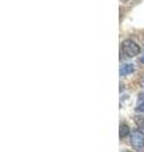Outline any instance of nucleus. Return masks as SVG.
Segmentation results:
<instances>
[{
  "label": "nucleus",
  "instance_id": "7",
  "mask_svg": "<svg viewBox=\"0 0 144 152\" xmlns=\"http://www.w3.org/2000/svg\"><path fill=\"white\" fill-rule=\"evenodd\" d=\"M140 62H142V64H144V56H142V57H140Z\"/></svg>",
  "mask_w": 144,
  "mask_h": 152
},
{
  "label": "nucleus",
  "instance_id": "4",
  "mask_svg": "<svg viewBox=\"0 0 144 152\" xmlns=\"http://www.w3.org/2000/svg\"><path fill=\"white\" fill-rule=\"evenodd\" d=\"M135 110L139 113H144V93H142L139 95V99H138V105L135 108Z\"/></svg>",
  "mask_w": 144,
  "mask_h": 152
},
{
  "label": "nucleus",
  "instance_id": "2",
  "mask_svg": "<svg viewBox=\"0 0 144 152\" xmlns=\"http://www.w3.org/2000/svg\"><path fill=\"white\" fill-rule=\"evenodd\" d=\"M132 145L135 148H143L144 147V133L140 131H135L132 134Z\"/></svg>",
  "mask_w": 144,
  "mask_h": 152
},
{
  "label": "nucleus",
  "instance_id": "3",
  "mask_svg": "<svg viewBox=\"0 0 144 152\" xmlns=\"http://www.w3.org/2000/svg\"><path fill=\"white\" fill-rule=\"evenodd\" d=\"M134 70H135L134 65H132V64H125V65H123L121 67H120L119 74H120V76H127V75H130L132 72H134Z\"/></svg>",
  "mask_w": 144,
  "mask_h": 152
},
{
  "label": "nucleus",
  "instance_id": "6",
  "mask_svg": "<svg viewBox=\"0 0 144 152\" xmlns=\"http://www.w3.org/2000/svg\"><path fill=\"white\" fill-rule=\"evenodd\" d=\"M135 123L139 128L144 129V115H137L135 117Z\"/></svg>",
  "mask_w": 144,
  "mask_h": 152
},
{
  "label": "nucleus",
  "instance_id": "5",
  "mask_svg": "<svg viewBox=\"0 0 144 152\" xmlns=\"http://www.w3.org/2000/svg\"><path fill=\"white\" fill-rule=\"evenodd\" d=\"M120 137H121V138H124V137H127L129 133H130V128H129L125 123H121V124H120Z\"/></svg>",
  "mask_w": 144,
  "mask_h": 152
},
{
  "label": "nucleus",
  "instance_id": "1",
  "mask_svg": "<svg viewBox=\"0 0 144 152\" xmlns=\"http://www.w3.org/2000/svg\"><path fill=\"white\" fill-rule=\"evenodd\" d=\"M121 50H123V53L127 57H134L139 55L140 52V47H139L135 42L132 41V39H125L121 43Z\"/></svg>",
  "mask_w": 144,
  "mask_h": 152
},
{
  "label": "nucleus",
  "instance_id": "9",
  "mask_svg": "<svg viewBox=\"0 0 144 152\" xmlns=\"http://www.w3.org/2000/svg\"><path fill=\"white\" fill-rule=\"evenodd\" d=\"M124 152H127V151H124Z\"/></svg>",
  "mask_w": 144,
  "mask_h": 152
},
{
  "label": "nucleus",
  "instance_id": "8",
  "mask_svg": "<svg viewBox=\"0 0 144 152\" xmlns=\"http://www.w3.org/2000/svg\"><path fill=\"white\" fill-rule=\"evenodd\" d=\"M142 83L144 84V76H143V77H142Z\"/></svg>",
  "mask_w": 144,
  "mask_h": 152
}]
</instances>
